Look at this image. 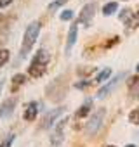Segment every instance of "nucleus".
<instances>
[{
    "mask_svg": "<svg viewBox=\"0 0 139 147\" xmlns=\"http://www.w3.org/2000/svg\"><path fill=\"white\" fill-rule=\"evenodd\" d=\"M49 62H50V55L45 49H38L37 54L33 55L30 66H28V75L31 78H40L45 75V71L49 67Z\"/></svg>",
    "mask_w": 139,
    "mask_h": 147,
    "instance_id": "2",
    "label": "nucleus"
},
{
    "mask_svg": "<svg viewBox=\"0 0 139 147\" xmlns=\"http://www.w3.org/2000/svg\"><path fill=\"white\" fill-rule=\"evenodd\" d=\"M66 2H68V0H54V2L49 4V11H56V9H59L61 5H64Z\"/></svg>",
    "mask_w": 139,
    "mask_h": 147,
    "instance_id": "21",
    "label": "nucleus"
},
{
    "mask_svg": "<svg viewBox=\"0 0 139 147\" xmlns=\"http://www.w3.org/2000/svg\"><path fill=\"white\" fill-rule=\"evenodd\" d=\"M63 113H64V107H56V109H52V111H47V113L44 114L42 121H40V130L50 128V126L56 123V119H57Z\"/></svg>",
    "mask_w": 139,
    "mask_h": 147,
    "instance_id": "8",
    "label": "nucleus"
},
{
    "mask_svg": "<svg viewBox=\"0 0 139 147\" xmlns=\"http://www.w3.org/2000/svg\"><path fill=\"white\" fill-rule=\"evenodd\" d=\"M9 57H11V52H9L7 49H0V67L7 64Z\"/></svg>",
    "mask_w": 139,
    "mask_h": 147,
    "instance_id": "17",
    "label": "nucleus"
},
{
    "mask_svg": "<svg viewBox=\"0 0 139 147\" xmlns=\"http://www.w3.org/2000/svg\"><path fill=\"white\" fill-rule=\"evenodd\" d=\"M103 147H115V145H103Z\"/></svg>",
    "mask_w": 139,
    "mask_h": 147,
    "instance_id": "27",
    "label": "nucleus"
},
{
    "mask_svg": "<svg viewBox=\"0 0 139 147\" xmlns=\"http://www.w3.org/2000/svg\"><path fill=\"white\" fill-rule=\"evenodd\" d=\"M66 90H68V87H66V80H64V76H57L56 80H52V82L47 85V88H45V95H47L50 100L59 102V100H63V99L66 97Z\"/></svg>",
    "mask_w": 139,
    "mask_h": 147,
    "instance_id": "4",
    "label": "nucleus"
},
{
    "mask_svg": "<svg viewBox=\"0 0 139 147\" xmlns=\"http://www.w3.org/2000/svg\"><path fill=\"white\" fill-rule=\"evenodd\" d=\"M104 116H106V109H104V107H99L97 111H94V113L89 116V119H87V123H85V128H84V133H85L89 138H94V137L97 135L99 128L103 126Z\"/></svg>",
    "mask_w": 139,
    "mask_h": 147,
    "instance_id": "3",
    "label": "nucleus"
},
{
    "mask_svg": "<svg viewBox=\"0 0 139 147\" xmlns=\"http://www.w3.org/2000/svg\"><path fill=\"white\" fill-rule=\"evenodd\" d=\"M14 140H16V135H14V133H9L2 142H0V147H12Z\"/></svg>",
    "mask_w": 139,
    "mask_h": 147,
    "instance_id": "18",
    "label": "nucleus"
},
{
    "mask_svg": "<svg viewBox=\"0 0 139 147\" xmlns=\"http://www.w3.org/2000/svg\"><path fill=\"white\" fill-rule=\"evenodd\" d=\"M91 111H92V99H85V102L82 104V107L77 111L75 116H77V119H82V118H85Z\"/></svg>",
    "mask_w": 139,
    "mask_h": 147,
    "instance_id": "13",
    "label": "nucleus"
},
{
    "mask_svg": "<svg viewBox=\"0 0 139 147\" xmlns=\"http://www.w3.org/2000/svg\"><path fill=\"white\" fill-rule=\"evenodd\" d=\"M136 71H137V73H139V62H137V66H136Z\"/></svg>",
    "mask_w": 139,
    "mask_h": 147,
    "instance_id": "26",
    "label": "nucleus"
},
{
    "mask_svg": "<svg viewBox=\"0 0 139 147\" xmlns=\"http://www.w3.org/2000/svg\"><path fill=\"white\" fill-rule=\"evenodd\" d=\"M127 76V71H122V73H118L117 76H113V78H110L108 82H106V85L104 87H101L99 88V92H97V99H104L106 95H110L117 87H118V83L123 80Z\"/></svg>",
    "mask_w": 139,
    "mask_h": 147,
    "instance_id": "6",
    "label": "nucleus"
},
{
    "mask_svg": "<svg viewBox=\"0 0 139 147\" xmlns=\"http://www.w3.org/2000/svg\"><path fill=\"white\" fill-rule=\"evenodd\" d=\"M110 78H111V69H110V67H104V69H101V71L97 73L96 82H97V83H104V82H108Z\"/></svg>",
    "mask_w": 139,
    "mask_h": 147,
    "instance_id": "15",
    "label": "nucleus"
},
{
    "mask_svg": "<svg viewBox=\"0 0 139 147\" xmlns=\"http://www.w3.org/2000/svg\"><path fill=\"white\" fill-rule=\"evenodd\" d=\"M68 125V118L64 116L63 119H59V123L54 126V130L50 131V145L52 147H59L64 142V130Z\"/></svg>",
    "mask_w": 139,
    "mask_h": 147,
    "instance_id": "5",
    "label": "nucleus"
},
{
    "mask_svg": "<svg viewBox=\"0 0 139 147\" xmlns=\"http://www.w3.org/2000/svg\"><path fill=\"white\" fill-rule=\"evenodd\" d=\"M127 87H129V97L137 100V99H139V76H132V78H129Z\"/></svg>",
    "mask_w": 139,
    "mask_h": 147,
    "instance_id": "12",
    "label": "nucleus"
},
{
    "mask_svg": "<svg viewBox=\"0 0 139 147\" xmlns=\"http://www.w3.org/2000/svg\"><path fill=\"white\" fill-rule=\"evenodd\" d=\"M25 82H26V76H25V75H21V73L14 75V76H12V80H11V90H12V92H16L21 85H25Z\"/></svg>",
    "mask_w": 139,
    "mask_h": 147,
    "instance_id": "14",
    "label": "nucleus"
},
{
    "mask_svg": "<svg viewBox=\"0 0 139 147\" xmlns=\"http://www.w3.org/2000/svg\"><path fill=\"white\" fill-rule=\"evenodd\" d=\"M77 38H78V23L72 24L70 30H68V36H66V55H70L73 45L77 43Z\"/></svg>",
    "mask_w": 139,
    "mask_h": 147,
    "instance_id": "10",
    "label": "nucleus"
},
{
    "mask_svg": "<svg viewBox=\"0 0 139 147\" xmlns=\"http://www.w3.org/2000/svg\"><path fill=\"white\" fill-rule=\"evenodd\" d=\"M38 107H40V104L37 100L28 102L26 107H25V111H23V118L26 121H35L37 119V114H38Z\"/></svg>",
    "mask_w": 139,
    "mask_h": 147,
    "instance_id": "11",
    "label": "nucleus"
},
{
    "mask_svg": "<svg viewBox=\"0 0 139 147\" xmlns=\"http://www.w3.org/2000/svg\"><path fill=\"white\" fill-rule=\"evenodd\" d=\"M0 21H2V16H0Z\"/></svg>",
    "mask_w": 139,
    "mask_h": 147,
    "instance_id": "28",
    "label": "nucleus"
},
{
    "mask_svg": "<svg viewBox=\"0 0 139 147\" xmlns=\"http://www.w3.org/2000/svg\"><path fill=\"white\" fill-rule=\"evenodd\" d=\"M16 104H18V99H16V97H11V99H7V100L2 102V106H0V121H2V119H7V118L14 113Z\"/></svg>",
    "mask_w": 139,
    "mask_h": 147,
    "instance_id": "9",
    "label": "nucleus"
},
{
    "mask_svg": "<svg viewBox=\"0 0 139 147\" xmlns=\"http://www.w3.org/2000/svg\"><path fill=\"white\" fill-rule=\"evenodd\" d=\"M2 88H4V82H0V94H2Z\"/></svg>",
    "mask_w": 139,
    "mask_h": 147,
    "instance_id": "24",
    "label": "nucleus"
},
{
    "mask_svg": "<svg viewBox=\"0 0 139 147\" xmlns=\"http://www.w3.org/2000/svg\"><path fill=\"white\" fill-rule=\"evenodd\" d=\"M96 9H97V5H96V2H91V4H85V5L82 7V11H80V14H78V23H80V24H84V26H89V24L92 23V19H94V16H96Z\"/></svg>",
    "mask_w": 139,
    "mask_h": 147,
    "instance_id": "7",
    "label": "nucleus"
},
{
    "mask_svg": "<svg viewBox=\"0 0 139 147\" xmlns=\"http://www.w3.org/2000/svg\"><path fill=\"white\" fill-rule=\"evenodd\" d=\"M12 2H14V0H0V9H5V7H9Z\"/></svg>",
    "mask_w": 139,
    "mask_h": 147,
    "instance_id": "23",
    "label": "nucleus"
},
{
    "mask_svg": "<svg viewBox=\"0 0 139 147\" xmlns=\"http://www.w3.org/2000/svg\"><path fill=\"white\" fill-rule=\"evenodd\" d=\"M91 83H92V80H84V82H77V83H75V88H80V90H82V88L89 87Z\"/></svg>",
    "mask_w": 139,
    "mask_h": 147,
    "instance_id": "22",
    "label": "nucleus"
},
{
    "mask_svg": "<svg viewBox=\"0 0 139 147\" xmlns=\"http://www.w3.org/2000/svg\"><path fill=\"white\" fill-rule=\"evenodd\" d=\"M40 30H42L40 21H33V23H30V24L26 26L25 35H23L21 50H19V59H25V57L31 52V49H33L35 43H37V38H38V35H40Z\"/></svg>",
    "mask_w": 139,
    "mask_h": 147,
    "instance_id": "1",
    "label": "nucleus"
},
{
    "mask_svg": "<svg viewBox=\"0 0 139 147\" xmlns=\"http://www.w3.org/2000/svg\"><path fill=\"white\" fill-rule=\"evenodd\" d=\"M59 19H61V21H70V19H73V11L64 9V11L59 14Z\"/></svg>",
    "mask_w": 139,
    "mask_h": 147,
    "instance_id": "20",
    "label": "nucleus"
},
{
    "mask_svg": "<svg viewBox=\"0 0 139 147\" xmlns=\"http://www.w3.org/2000/svg\"><path fill=\"white\" fill-rule=\"evenodd\" d=\"M129 121L132 125H139V107H136L129 113Z\"/></svg>",
    "mask_w": 139,
    "mask_h": 147,
    "instance_id": "19",
    "label": "nucleus"
},
{
    "mask_svg": "<svg viewBox=\"0 0 139 147\" xmlns=\"http://www.w3.org/2000/svg\"><path fill=\"white\" fill-rule=\"evenodd\" d=\"M125 147H136V145H134V144H127Z\"/></svg>",
    "mask_w": 139,
    "mask_h": 147,
    "instance_id": "25",
    "label": "nucleus"
},
{
    "mask_svg": "<svg viewBox=\"0 0 139 147\" xmlns=\"http://www.w3.org/2000/svg\"><path fill=\"white\" fill-rule=\"evenodd\" d=\"M117 9H118V4H117V2H108V4L103 7V14H104V16H111V14H115Z\"/></svg>",
    "mask_w": 139,
    "mask_h": 147,
    "instance_id": "16",
    "label": "nucleus"
}]
</instances>
